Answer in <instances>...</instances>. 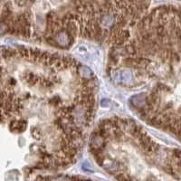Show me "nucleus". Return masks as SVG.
Wrapping results in <instances>:
<instances>
[{
    "label": "nucleus",
    "instance_id": "obj_1",
    "mask_svg": "<svg viewBox=\"0 0 181 181\" xmlns=\"http://www.w3.org/2000/svg\"><path fill=\"white\" fill-rule=\"evenodd\" d=\"M9 29V26H7L5 22L0 21V34H4L5 33H6Z\"/></svg>",
    "mask_w": 181,
    "mask_h": 181
},
{
    "label": "nucleus",
    "instance_id": "obj_2",
    "mask_svg": "<svg viewBox=\"0 0 181 181\" xmlns=\"http://www.w3.org/2000/svg\"><path fill=\"white\" fill-rule=\"evenodd\" d=\"M102 105L103 107H108V106H110V102L108 100H103V103H102Z\"/></svg>",
    "mask_w": 181,
    "mask_h": 181
}]
</instances>
